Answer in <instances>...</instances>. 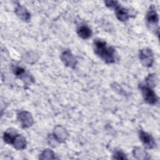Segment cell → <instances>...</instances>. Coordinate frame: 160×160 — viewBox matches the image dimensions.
<instances>
[{
    "label": "cell",
    "mask_w": 160,
    "mask_h": 160,
    "mask_svg": "<svg viewBox=\"0 0 160 160\" xmlns=\"http://www.w3.org/2000/svg\"><path fill=\"white\" fill-rule=\"evenodd\" d=\"M93 49L94 53L106 64H112L118 60L116 49L103 40L100 39H94Z\"/></svg>",
    "instance_id": "obj_1"
},
{
    "label": "cell",
    "mask_w": 160,
    "mask_h": 160,
    "mask_svg": "<svg viewBox=\"0 0 160 160\" xmlns=\"http://www.w3.org/2000/svg\"><path fill=\"white\" fill-rule=\"evenodd\" d=\"M159 17L154 5L150 6L146 16V22L148 28L156 35H159Z\"/></svg>",
    "instance_id": "obj_2"
},
{
    "label": "cell",
    "mask_w": 160,
    "mask_h": 160,
    "mask_svg": "<svg viewBox=\"0 0 160 160\" xmlns=\"http://www.w3.org/2000/svg\"><path fill=\"white\" fill-rule=\"evenodd\" d=\"M106 6L109 8H112L115 11L116 18L120 21H126L130 17L129 11L128 9L123 8L116 1H106Z\"/></svg>",
    "instance_id": "obj_3"
},
{
    "label": "cell",
    "mask_w": 160,
    "mask_h": 160,
    "mask_svg": "<svg viewBox=\"0 0 160 160\" xmlns=\"http://www.w3.org/2000/svg\"><path fill=\"white\" fill-rule=\"evenodd\" d=\"M12 72L16 77L21 79L25 85L29 86L34 82V79L32 75L21 66L14 65L12 66Z\"/></svg>",
    "instance_id": "obj_4"
},
{
    "label": "cell",
    "mask_w": 160,
    "mask_h": 160,
    "mask_svg": "<svg viewBox=\"0 0 160 160\" xmlns=\"http://www.w3.org/2000/svg\"><path fill=\"white\" fill-rule=\"evenodd\" d=\"M139 87L141 91L144 99L147 103L154 105L158 102V97L151 88L142 84H140Z\"/></svg>",
    "instance_id": "obj_5"
},
{
    "label": "cell",
    "mask_w": 160,
    "mask_h": 160,
    "mask_svg": "<svg viewBox=\"0 0 160 160\" xmlns=\"http://www.w3.org/2000/svg\"><path fill=\"white\" fill-rule=\"evenodd\" d=\"M139 58L142 66L146 68L152 66L154 62V55L152 50L146 48L141 49L139 53Z\"/></svg>",
    "instance_id": "obj_6"
},
{
    "label": "cell",
    "mask_w": 160,
    "mask_h": 160,
    "mask_svg": "<svg viewBox=\"0 0 160 160\" xmlns=\"http://www.w3.org/2000/svg\"><path fill=\"white\" fill-rule=\"evenodd\" d=\"M60 58L64 64L71 68H74L78 63L76 58L72 54L71 51L69 49L64 51L60 56Z\"/></svg>",
    "instance_id": "obj_7"
},
{
    "label": "cell",
    "mask_w": 160,
    "mask_h": 160,
    "mask_svg": "<svg viewBox=\"0 0 160 160\" xmlns=\"http://www.w3.org/2000/svg\"><path fill=\"white\" fill-rule=\"evenodd\" d=\"M17 118L23 128H29L34 123L33 118L31 114L26 111H22L19 112L18 114Z\"/></svg>",
    "instance_id": "obj_8"
},
{
    "label": "cell",
    "mask_w": 160,
    "mask_h": 160,
    "mask_svg": "<svg viewBox=\"0 0 160 160\" xmlns=\"http://www.w3.org/2000/svg\"><path fill=\"white\" fill-rule=\"evenodd\" d=\"M139 137L141 141L146 148L153 149L156 147V142L155 141V139L150 134L142 130H139Z\"/></svg>",
    "instance_id": "obj_9"
},
{
    "label": "cell",
    "mask_w": 160,
    "mask_h": 160,
    "mask_svg": "<svg viewBox=\"0 0 160 160\" xmlns=\"http://www.w3.org/2000/svg\"><path fill=\"white\" fill-rule=\"evenodd\" d=\"M52 135L58 142L62 143L65 142L68 139L69 134L65 128L60 125H58L55 127Z\"/></svg>",
    "instance_id": "obj_10"
},
{
    "label": "cell",
    "mask_w": 160,
    "mask_h": 160,
    "mask_svg": "<svg viewBox=\"0 0 160 160\" xmlns=\"http://www.w3.org/2000/svg\"><path fill=\"white\" fill-rule=\"evenodd\" d=\"M16 16L22 21L28 22L31 19V14L27 9L22 5L18 4L14 11Z\"/></svg>",
    "instance_id": "obj_11"
},
{
    "label": "cell",
    "mask_w": 160,
    "mask_h": 160,
    "mask_svg": "<svg viewBox=\"0 0 160 160\" xmlns=\"http://www.w3.org/2000/svg\"><path fill=\"white\" fill-rule=\"evenodd\" d=\"M12 145L18 151L23 150L26 148L27 141L26 140V138L23 136L17 134L12 142Z\"/></svg>",
    "instance_id": "obj_12"
},
{
    "label": "cell",
    "mask_w": 160,
    "mask_h": 160,
    "mask_svg": "<svg viewBox=\"0 0 160 160\" xmlns=\"http://www.w3.org/2000/svg\"><path fill=\"white\" fill-rule=\"evenodd\" d=\"M77 33L79 37L84 39L89 38L92 36L91 29L85 24L81 25L77 29Z\"/></svg>",
    "instance_id": "obj_13"
},
{
    "label": "cell",
    "mask_w": 160,
    "mask_h": 160,
    "mask_svg": "<svg viewBox=\"0 0 160 160\" xmlns=\"http://www.w3.org/2000/svg\"><path fill=\"white\" fill-rule=\"evenodd\" d=\"M17 132L16 129H9L6 131H5L3 134V140L4 141L9 144H12V142L17 134Z\"/></svg>",
    "instance_id": "obj_14"
},
{
    "label": "cell",
    "mask_w": 160,
    "mask_h": 160,
    "mask_svg": "<svg viewBox=\"0 0 160 160\" xmlns=\"http://www.w3.org/2000/svg\"><path fill=\"white\" fill-rule=\"evenodd\" d=\"M132 153L134 157L137 159L144 160L149 159L148 153L145 151V150L140 147H135L132 151Z\"/></svg>",
    "instance_id": "obj_15"
},
{
    "label": "cell",
    "mask_w": 160,
    "mask_h": 160,
    "mask_svg": "<svg viewBox=\"0 0 160 160\" xmlns=\"http://www.w3.org/2000/svg\"><path fill=\"white\" fill-rule=\"evenodd\" d=\"M39 159H42V160L55 159H58V158L56 157L54 152L52 150H51L49 149H46L39 155Z\"/></svg>",
    "instance_id": "obj_16"
},
{
    "label": "cell",
    "mask_w": 160,
    "mask_h": 160,
    "mask_svg": "<svg viewBox=\"0 0 160 160\" xmlns=\"http://www.w3.org/2000/svg\"><path fill=\"white\" fill-rule=\"evenodd\" d=\"M146 85L152 88L156 86L158 79L155 74H149L145 79Z\"/></svg>",
    "instance_id": "obj_17"
},
{
    "label": "cell",
    "mask_w": 160,
    "mask_h": 160,
    "mask_svg": "<svg viewBox=\"0 0 160 160\" xmlns=\"http://www.w3.org/2000/svg\"><path fill=\"white\" fill-rule=\"evenodd\" d=\"M112 158L115 159H127V157L126 154L121 150H116L113 154Z\"/></svg>",
    "instance_id": "obj_18"
}]
</instances>
